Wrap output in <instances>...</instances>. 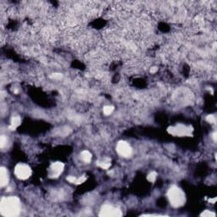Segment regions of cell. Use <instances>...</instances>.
Wrapping results in <instances>:
<instances>
[{"instance_id": "2", "label": "cell", "mask_w": 217, "mask_h": 217, "mask_svg": "<svg viewBox=\"0 0 217 217\" xmlns=\"http://www.w3.org/2000/svg\"><path fill=\"white\" fill-rule=\"evenodd\" d=\"M167 197L169 199L170 205L174 208H179L184 205L186 202V197L185 194L183 193L181 188H179L176 186H172L171 188H169L168 193H167Z\"/></svg>"}, {"instance_id": "7", "label": "cell", "mask_w": 217, "mask_h": 217, "mask_svg": "<svg viewBox=\"0 0 217 217\" xmlns=\"http://www.w3.org/2000/svg\"><path fill=\"white\" fill-rule=\"evenodd\" d=\"M65 168V164L62 162H55L51 164L50 167V174L49 176L51 178H57L59 177V175L63 172V170Z\"/></svg>"}, {"instance_id": "6", "label": "cell", "mask_w": 217, "mask_h": 217, "mask_svg": "<svg viewBox=\"0 0 217 217\" xmlns=\"http://www.w3.org/2000/svg\"><path fill=\"white\" fill-rule=\"evenodd\" d=\"M116 151L122 157L128 158L132 153V149L129 144L125 141H120L116 145Z\"/></svg>"}, {"instance_id": "21", "label": "cell", "mask_w": 217, "mask_h": 217, "mask_svg": "<svg viewBox=\"0 0 217 217\" xmlns=\"http://www.w3.org/2000/svg\"><path fill=\"white\" fill-rule=\"evenodd\" d=\"M216 135H217L216 132H214V133H213V139H214V141L215 142H216Z\"/></svg>"}, {"instance_id": "16", "label": "cell", "mask_w": 217, "mask_h": 217, "mask_svg": "<svg viewBox=\"0 0 217 217\" xmlns=\"http://www.w3.org/2000/svg\"><path fill=\"white\" fill-rule=\"evenodd\" d=\"M6 143H7V138L4 135L1 136V137H0V147L4 148Z\"/></svg>"}, {"instance_id": "19", "label": "cell", "mask_w": 217, "mask_h": 217, "mask_svg": "<svg viewBox=\"0 0 217 217\" xmlns=\"http://www.w3.org/2000/svg\"><path fill=\"white\" fill-rule=\"evenodd\" d=\"M52 77L55 78V79H58V78H61L62 75L61 74H53V76H52Z\"/></svg>"}, {"instance_id": "20", "label": "cell", "mask_w": 217, "mask_h": 217, "mask_svg": "<svg viewBox=\"0 0 217 217\" xmlns=\"http://www.w3.org/2000/svg\"><path fill=\"white\" fill-rule=\"evenodd\" d=\"M156 71H157V68H156V67H153L152 69L150 70V72H151V73H154V72H156Z\"/></svg>"}, {"instance_id": "11", "label": "cell", "mask_w": 217, "mask_h": 217, "mask_svg": "<svg viewBox=\"0 0 217 217\" xmlns=\"http://www.w3.org/2000/svg\"><path fill=\"white\" fill-rule=\"evenodd\" d=\"M81 159L84 162L86 163H89L92 159V153L88 151V150H84L81 153Z\"/></svg>"}, {"instance_id": "3", "label": "cell", "mask_w": 217, "mask_h": 217, "mask_svg": "<svg viewBox=\"0 0 217 217\" xmlns=\"http://www.w3.org/2000/svg\"><path fill=\"white\" fill-rule=\"evenodd\" d=\"M167 132L175 137H190L194 132V128L189 126H185L182 124H178L175 126L168 127Z\"/></svg>"}, {"instance_id": "5", "label": "cell", "mask_w": 217, "mask_h": 217, "mask_svg": "<svg viewBox=\"0 0 217 217\" xmlns=\"http://www.w3.org/2000/svg\"><path fill=\"white\" fill-rule=\"evenodd\" d=\"M15 174L19 179L26 180L31 175V169L27 164H18L15 168Z\"/></svg>"}, {"instance_id": "10", "label": "cell", "mask_w": 217, "mask_h": 217, "mask_svg": "<svg viewBox=\"0 0 217 217\" xmlns=\"http://www.w3.org/2000/svg\"><path fill=\"white\" fill-rule=\"evenodd\" d=\"M97 164L101 167V168H103V169H109L110 167V159L109 158H105L103 160H101V161H98L97 162Z\"/></svg>"}, {"instance_id": "18", "label": "cell", "mask_w": 217, "mask_h": 217, "mask_svg": "<svg viewBox=\"0 0 217 217\" xmlns=\"http://www.w3.org/2000/svg\"><path fill=\"white\" fill-rule=\"evenodd\" d=\"M66 180H67L68 182H71V183H74V184H76V177H75V176H68V177L66 178Z\"/></svg>"}, {"instance_id": "13", "label": "cell", "mask_w": 217, "mask_h": 217, "mask_svg": "<svg viewBox=\"0 0 217 217\" xmlns=\"http://www.w3.org/2000/svg\"><path fill=\"white\" fill-rule=\"evenodd\" d=\"M103 111H104V115H110L112 112L114 111V106H112V105L105 106V107H104Z\"/></svg>"}, {"instance_id": "9", "label": "cell", "mask_w": 217, "mask_h": 217, "mask_svg": "<svg viewBox=\"0 0 217 217\" xmlns=\"http://www.w3.org/2000/svg\"><path fill=\"white\" fill-rule=\"evenodd\" d=\"M10 126H9V129L10 130H15L17 128L18 126L20 125L21 123V120H20V116H13L11 119V121H10Z\"/></svg>"}, {"instance_id": "12", "label": "cell", "mask_w": 217, "mask_h": 217, "mask_svg": "<svg viewBox=\"0 0 217 217\" xmlns=\"http://www.w3.org/2000/svg\"><path fill=\"white\" fill-rule=\"evenodd\" d=\"M156 176H157V173L155 172V171H152V172H150L148 176H147V180L148 181V182H153L155 180H156Z\"/></svg>"}, {"instance_id": "15", "label": "cell", "mask_w": 217, "mask_h": 217, "mask_svg": "<svg viewBox=\"0 0 217 217\" xmlns=\"http://www.w3.org/2000/svg\"><path fill=\"white\" fill-rule=\"evenodd\" d=\"M206 121L209 122V123L210 124H214L216 123V117H215V115H209L207 117H206Z\"/></svg>"}, {"instance_id": "8", "label": "cell", "mask_w": 217, "mask_h": 217, "mask_svg": "<svg viewBox=\"0 0 217 217\" xmlns=\"http://www.w3.org/2000/svg\"><path fill=\"white\" fill-rule=\"evenodd\" d=\"M9 182V174L5 167L0 168V186L4 188Z\"/></svg>"}, {"instance_id": "4", "label": "cell", "mask_w": 217, "mask_h": 217, "mask_svg": "<svg viewBox=\"0 0 217 217\" xmlns=\"http://www.w3.org/2000/svg\"><path fill=\"white\" fill-rule=\"evenodd\" d=\"M122 216V212L120 209L113 207L110 205H104L101 207L99 216L104 217H120Z\"/></svg>"}, {"instance_id": "1", "label": "cell", "mask_w": 217, "mask_h": 217, "mask_svg": "<svg viewBox=\"0 0 217 217\" xmlns=\"http://www.w3.org/2000/svg\"><path fill=\"white\" fill-rule=\"evenodd\" d=\"M20 212V201L17 197H4L0 202V213L3 216L15 217Z\"/></svg>"}, {"instance_id": "17", "label": "cell", "mask_w": 217, "mask_h": 217, "mask_svg": "<svg viewBox=\"0 0 217 217\" xmlns=\"http://www.w3.org/2000/svg\"><path fill=\"white\" fill-rule=\"evenodd\" d=\"M86 180H87V177H86V176H81V177H79L78 179H76V184H82V183H83Z\"/></svg>"}, {"instance_id": "14", "label": "cell", "mask_w": 217, "mask_h": 217, "mask_svg": "<svg viewBox=\"0 0 217 217\" xmlns=\"http://www.w3.org/2000/svg\"><path fill=\"white\" fill-rule=\"evenodd\" d=\"M201 216H204V217H210V216H216V214L214 213V212H211L210 211V210H205V211L203 212L201 215H200Z\"/></svg>"}]
</instances>
